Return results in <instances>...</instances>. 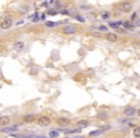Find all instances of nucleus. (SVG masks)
<instances>
[{"label":"nucleus","mask_w":140,"mask_h":138,"mask_svg":"<svg viewBox=\"0 0 140 138\" xmlns=\"http://www.w3.org/2000/svg\"><path fill=\"white\" fill-rule=\"evenodd\" d=\"M132 4L130 2H123L121 4L118 5V10L124 13H129L132 11Z\"/></svg>","instance_id":"nucleus-1"},{"label":"nucleus","mask_w":140,"mask_h":138,"mask_svg":"<svg viewBox=\"0 0 140 138\" xmlns=\"http://www.w3.org/2000/svg\"><path fill=\"white\" fill-rule=\"evenodd\" d=\"M51 124V119L47 116H42L38 119V125L41 127H47Z\"/></svg>","instance_id":"nucleus-2"},{"label":"nucleus","mask_w":140,"mask_h":138,"mask_svg":"<svg viewBox=\"0 0 140 138\" xmlns=\"http://www.w3.org/2000/svg\"><path fill=\"white\" fill-rule=\"evenodd\" d=\"M110 127H106V128H103V129H96V130H93L91 132H90V136H97V135H101L103 133H105L107 131V129H109Z\"/></svg>","instance_id":"nucleus-3"},{"label":"nucleus","mask_w":140,"mask_h":138,"mask_svg":"<svg viewBox=\"0 0 140 138\" xmlns=\"http://www.w3.org/2000/svg\"><path fill=\"white\" fill-rule=\"evenodd\" d=\"M105 38L107 39V40H109V41H111V42H115V41H117V36H116L115 34H113V33H107L106 35H105Z\"/></svg>","instance_id":"nucleus-4"},{"label":"nucleus","mask_w":140,"mask_h":138,"mask_svg":"<svg viewBox=\"0 0 140 138\" xmlns=\"http://www.w3.org/2000/svg\"><path fill=\"white\" fill-rule=\"evenodd\" d=\"M12 24V19H5L3 22H1V24H0V26H1L2 29H9Z\"/></svg>","instance_id":"nucleus-5"},{"label":"nucleus","mask_w":140,"mask_h":138,"mask_svg":"<svg viewBox=\"0 0 140 138\" xmlns=\"http://www.w3.org/2000/svg\"><path fill=\"white\" fill-rule=\"evenodd\" d=\"M63 32H64L65 34H68V35H70V34H74V33L75 32V28H74V26H72V25H68V26L64 27Z\"/></svg>","instance_id":"nucleus-6"},{"label":"nucleus","mask_w":140,"mask_h":138,"mask_svg":"<svg viewBox=\"0 0 140 138\" xmlns=\"http://www.w3.org/2000/svg\"><path fill=\"white\" fill-rule=\"evenodd\" d=\"M57 124L59 126H67L68 124H70V120L67 119V118H64V117H60L57 119Z\"/></svg>","instance_id":"nucleus-7"},{"label":"nucleus","mask_w":140,"mask_h":138,"mask_svg":"<svg viewBox=\"0 0 140 138\" xmlns=\"http://www.w3.org/2000/svg\"><path fill=\"white\" fill-rule=\"evenodd\" d=\"M124 113H125L126 116L132 117V116H134V114H135V109H134L133 107H128L127 109H125Z\"/></svg>","instance_id":"nucleus-8"},{"label":"nucleus","mask_w":140,"mask_h":138,"mask_svg":"<svg viewBox=\"0 0 140 138\" xmlns=\"http://www.w3.org/2000/svg\"><path fill=\"white\" fill-rule=\"evenodd\" d=\"M13 47H14V49H15L16 51H22L23 49L25 48V44L23 43V42H21V41H18V42L14 43Z\"/></svg>","instance_id":"nucleus-9"},{"label":"nucleus","mask_w":140,"mask_h":138,"mask_svg":"<svg viewBox=\"0 0 140 138\" xmlns=\"http://www.w3.org/2000/svg\"><path fill=\"white\" fill-rule=\"evenodd\" d=\"M34 119H35V117L33 114H29V115H26V116L23 117V121L26 122V123H32L34 121Z\"/></svg>","instance_id":"nucleus-10"},{"label":"nucleus","mask_w":140,"mask_h":138,"mask_svg":"<svg viewBox=\"0 0 140 138\" xmlns=\"http://www.w3.org/2000/svg\"><path fill=\"white\" fill-rule=\"evenodd\" d=\"M10 123V118L7 116H1L0 117V125L1 126H6Z\"/></svg>","instance_id":"nucleus-11"},{"label":"nucleus","mask_w":140,"mask_h":138,"mask_svg":"<svg viewBox=\"0 0 140 138\" xmlns=\"http://www.w3.org/2000/svg\"><path fill=\"white\" fill-rule=\"evenodd\" d=\"M89 126V121L87 120H81L77 123V127L79 129H84V128H87Z\"/></svg>","instance_id":"nucleus-12"},{"label":"nucleus","mask_w":140,"mask_h":138,"mask_svg":"<svg viewBox=\"0 0 140 138\" xmlns=\"http://www.w3.org/2000/svg\"><path fill=\"white\" fill-rule=\"evenodd\" d=\"M123 25H124V27H125L127 30H129V31H132V30H134V25L132 24V23L129 22V21L124 22V23H123Z\"/></svg>","instance_id":"nucleus-13"},{"label":"nucleus","mask_w":140,"mask_h":138,"mask_svg":"<svg viewBox=\"0 0 140 138\" xmlns=\"http://www.w3.org/2000/svg\"><path fill=\"white\" fill-rule=\"evenodd\" d=\"M58 135H59V132L57 130H51L49 132L50 138H56V137H58Z\"/></svg>","instance_id":"nucleus-14"},{"label":"nucleus","mask_w":140,"mask_h":138,"mask_svg":"<svg viewBox=\"0 0 140 138\" xmlns=\"http://www.w3.org/2000/svg\"><path fill=\"white\" fill-rule=\"evenodd\" d=\"M132 133H133L134 137H140V127H136V128H134Z\"/></svg>","instance_id":"nucleus-15"},{"label":"nucleus","mask_w":140,"mask_h":138,"mask_svg":"<svg viewBox=\"0 0 140 138\" xmlns=\"http://www.w3.org/2000/svg\"><path fill=\"white\" fill-rule=\"evenodd\" d=\"M122 24V22L119 21V22H114V23H110V26L112 27V28H116V27H118Z\"/></svg>","instance_id":"nucleus-16"},{"label":"nucleus","mask_w":140,"mask_h":138,"mask_svg":"<svg viewBox=\"0 0 140 138\" xmlns=\"http://www.w3.org/2000/svg\"><path fill=\"white\" fill-rule=\"evenodd\" d=\"M14 130H16L15 128H8V129H1L2 132H11V131H14Z\"/></svg>","instance_id":"nucleus-17"},{"label":"nucleus","mask_w":140,"mask_h":138,"mask_svg":"<svg viewBox=\"0 0 140 138\" xmlns=\"http://www.w3.org/2000/svg\"><path fill=\"white\" fill-rule=\"evenodd\" d=\"M46 26H48V27H54V26H55V23H54V22H52V21H47V22H46Z\"/></svg>","instance_id":"nucleus-18"},{"label":"nucleus","mask_w":140,"mask_h":138,"mask_svg":"<svg viewBox=\"0 0 140 138\" xmlns=\"http://www.w3.org/2000/svg\"><path fill=\"white\" fill-rule=\"evenodd\" d=\"M81 131L80 129H71V130H66L65 133H75V132H79Z\"/></svg>","instance_id":"nucleus-19"},{"label":"nucleus","mask_w":140,"mask_h":138,"mask_svg":"<svg viewBox=\"0 0 140 138\" xmlns=\"http://www.w3.org/2000/svg\"><path fill=\"white\" fill-rule=\"evenodd\" d=\"M109 17H110V13L105 12V13H103V14H102V18L107 19V18H109Z\"/></svg>","instance_id":"nucleus-20"},{"label":"nucleus","mask_w":140,"mask_h":138,"mask_svg":"<svg viewBox=\"0 0 140 138\" xmlns=\"http://www.w3.org/2000/svg\"><path fill=\"white\" fill-rule=\"evenodd\" d=\"M108 115L106 113H99L98 114V118H107Z\"/></svg>","instance_id":"nucleus-21"},{"label":"nucleus","mask_w":140,"mask_h":138,"mask_svg":"<svg viewBox=\"0 0 140 138\" xmlns=\"http://www.w3.org/2000/svg\"><path fill=\"white\" fill-rule=\"evenodd\" d=\"M30 138H47L46 136H41V135H33V136H31Z\"/></svg>","instance_id":"nucleus-22"},{"label":"nucleus","mask_w":140,"mask_h":138,"mask_svg":"<svg viewBox=\"0 0 140 138\" xmlns=\"http://www.w3.org/2000/svg\"><path fill=\"white\" fill-rule=\"evenodd\" d=\"M75 18H76L77 20H79V21H82V22H84V21H85V19H84L83 17L79 16V15H76V16H75Z\"/></svg>","instance_id":"nucleus-23"},{"label":"nucleus","mask_w":140,"mask_h":138,"mask_svg":"<svg viewBox=\"0 0 140 138\" xmlns=\"http://www.w3.org/2000/svg\"><path fill=\"white\" fill-rule=\"evenodd\" d=\"M99 30H100V31H104V32L108 31L107 27H105V26H100V27H99Z\"/></svg>","instance_id":"nucleus-24"},{"label":"nucleus","mask_w":140,"mask_h":138,"mask_svg":"<svg viewBox=\"0 0 140 138\" xmlns=\"http://www.w3.org/2000/svg\"><path fill=\"white\" fill-rule=\"evenodd\" d=\"M72 138H86L85 136H74V137H72Z\"/></svg>","instance_id":"nucleus-25"},{"label":"nucleus","mask_w":140,"mask_h":138,"mask_svg":"<svg viewBox=\"0 0 140 138\" xmlns=\"http://www.w3.org/2000/svg\"><path fill=\"white\" fill-rule=\"evenodd\" d=\"M49 14H56V12H54V11H50V12H49Z\"/></svg>","instance_id":"nucleus-26"},{"label":"nucleus","mask_w":140,"mask_h":138,"mask_svg":"<svg viewBox=\"0 0 140 138\" xmlns=\"http://www.w3.org/2000/svg\"><path fill=\"white\" fill-rule=\"evenodd\" d=\"M136 23H137V25H138V26H140V18H138V19H137Z\"/></svg>","instance_id":"nucleus-27"},{"label":"nucleus","mask_w":140,"mask_h":138,"mask_svg":"<svg viewBox=\"0 0 140 138\" xmlns=\"http://www.w3.org/2000/svg\"><path fill=\"white\" fill-rule=\"evenodd\" d=\"M137 114H138V116H139V117H140V109H139V110H138V111H137Z\"/></svg>","instance_id":"nucleus-28"}]
</instances>
